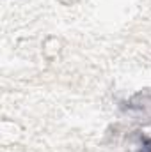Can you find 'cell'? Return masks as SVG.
<instances>
[{"label": "cell", "mask_w": 151, "mask_h": 152, "mask_svg": "<svg viewBox=\"0 0 151 152\" xmlns=\"http://www.w3.org/2000/svg\"><path fill=\"white\" fill-rule=\"evenodd\" d=\"M139 152H151V138H146V136H142V140H141V149Z\"/></svg>", "instance_id": "cell-1"}]
</instances>
